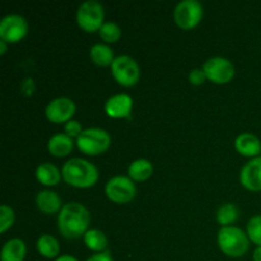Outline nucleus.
I'll use <instances>...</instances> for the list:
<instances>
[{"mask_svg": "<svg viewBox=\"0 0 261 261\" xmlns=\"http://www.w3.org/2000/svg\"><path fill=\"white\" fill-rule=\"evenodd\" d=\"M206 78L216 83H227L234 75V66L228 59L223 56H214L208 59L203 66Z\"/></svg>", "mask_w": 261, "mask_h": 261, "instance_id": "1a4fd4ad", "label": "nucleus"}, {"mask_svg": "<svg viewBox=\"0 0 261 261\" xmlns=\"http://www.w3.org/2000/svg\"><path fill=\"white\" fill-rule=\"evenodd\" d=\"M111 71L114 78L122 86H134L139 79V66L129 55H119L111 64Z\"/></svg>", "mask_w": 261, "mask_h": 261, "instance_id": "423d86ee", "label": "nucleus"}, {"mask_svg": "<svg viewBox=\"0 0 261 261\" xmlns=\"http://www.w3.org/2000/svg\"><path fill=\"white\" fill-rule=\"evenodd\" d=\"M205 78H206L205 73H204L203 69L200 68L193 69V70L190 71V74H189V79H190L191 83L195 84V86L203 84L204 81H205Z\"/></svg>", "mask_w": 261, "mask_h": 261, "instance_id": "cd10ccee", "label": "nucleus"}, {"mask_svg": "<svg viewBox=\"0 0 261 261\" xmlns=\"http://www.w3.org/2000/svg\"><path fill=\"white\" fill-rule=\"evenodd\" d=\"M36 177L41 184L47 186H54L59 184L61 175L59 168L50 162H43L36 170Z\"/></svg>", "mask_w": 261, "mask_h": 261, "instance_id": "a211bd4d", "label": "nucleus"}, {"mask_svg": "<svg viewBox=\"0 0 261 261\" xmlns=\"http://www.w3.org/2000/svg\"><path fill=\"white\" fill-rule=\"evenodd\" d=\"M103 7L97 0H86L76 10V20L83 30L88 32L99 31L103 24Z\"/></svg>", "mask_w": 261, "mask_h": 261, "instance_id": "39448f33", "label": "nucleus"}, {"mask_svg": "<svg viewBox=\"0 0 261 261\" xmlns=\"http://www.w3.org/2000/svg\"><path fill=\"white\" fill-rule=\"evenodd\" d=\"M247 236L252 242L261 246V214L254 216L247 223Z\"/></svg>", "mask_w": 261, "mask_h": 261, "instance_id": "393cba45", "label": "nucleus"}, {"mask_svg": "<svg viewBox=\"0 0 261 261\" xmlns=\"http://www.w3.org/2000/svg\"><path fill=\"white\" fill-rule=\"evenodd\" d=\"M89 55H91L92 61L94 64L101 66L111 65L115 60L112 48L110 46L105 45V43H96V45L92 46Z\"/></svg>", "mask_w": 261, "mask_h": 261, "instance_id": "6ab92c4d", "label": "nucleus"}, {"mask_svg": "<svg viewBox=\"0 0 261 261\" xmlns=\"http://www.w3.org/2000/svg\"><path fill=\"white\" fill-rule=\"evenodd\" d=\"M84 242L88 249L93 251H102L107 247V237L99 229H88L84 234Z\"/></svg>", "mask_w": 261, "mask_h": 261, "instance_id": "4be33fe9", "label": "nucleus"}, {"mask_svg": "<svg viewBox=\"0 0 261 261\" xmlns=\"http://www.w3.org/2000/svg\"><path fill=\"white\" fill-rule=\"evenodd\" d=\"M47 148L51 154L56 157H64V155H68L73 149V139L65 133H58L50 138Z\"/></svg>", "mask_w": 261, "mask_h": 261, "instance_id": "2eb2a0df", "label": "nucleus"}, {"mask_svg": "<svg viewBox=\"0 0 261 261\" xmlns=\"http://www.w3.org/2000/svg\"><path fill=\"white\" fill-rule=\"evenodd\" d=\"M237 218H239V211L231 203H226L223 205H221L218 212H217V221L221 224H223V227L233 223Z\"/></svg>", "mask_w": 261, "mask_h": 261, "instance_id": "5701e85b", "label": "nucleus"}, {"mask_svg": "<svg viewBox=\"0 0 261 261\" xmlns=\"http://www.w3.org/2000/svg\"><path fill=\"white\" fill-rule=\"evenodd\" d=\"M14 223V212L10 206L3 204L0 206V232H5Z\"/></svg>", "mask_w": 261, "mask_h": 261, "instance_id": "a878e982", "label": "nucleus"}, {"mask_svg": "<svg viewBox=\"0 0 261 261\" xmlns=\"http://www.w3.org/2000/svg\"><path fill=\"white\" fill-rule=\"evenodd\" d=\"M137 193L134 182L126 176H115L106 184V194L110 200L124 204L132 200Z\"/></svg>", "mask_w": 261, "mask_h": 261, "instance_id": "6e6552de", "label": "nucleus"}, {"mask_svg": "<svg viewBox=\"0 0 261 261\" xmlns=\"http://www.w3.org/2000/svg\"><path fill=\"white\" fill-rule=\"evenodd\" d=\"M133 107V98L126 93L114 94L107 99L105 105L107 115L111 117H125L129 116Z\"/></svg>", "mask_w": 261, "mask_h": 261, "instance_id": "ddd939ff", "label": "nucleus"}, {"mask_svg": "<svg viewBox=\"0 0 261 261\" xmlns=\"http://www.w3.org/2000/svg\"><path fill=\"white\" fill-rule=\"evenodd\" d=\"M22 91L24 92V94L27 96H31L35 91V83H33L32 78H25L22 83Z\"/></svg>", "mask_w": 261, "mask_h": 261, "instance_id": "c85d7f7f", "label": "nucleus"}, {"mask_svg": "<svg viewBox=\"0 0 261 261\" xmlns=\"http://www.w3.org/2000/svg\"><path fill=\"white\" fill-rule=\"evenodd\" d=\"M61 175L69 185L76 188H89L96 184L98 171L89 161L83 158H71L64 163Z\"/></svg>", "mask_w": 261, "mask_h": 261, "instance_id": "f03ea898", "label": "nucleus"}, {"mask_svg": "<svg viewBox=\"0 0 261 261\" xmlns=\"http://www.w3.org/2000/svg\"><path fill=\"white\" fill-rule=\"evenodd\" d=\"M153 173V165L145 158H139L130 163L129 176L135 181H144Z\"/></svg>", "mask_w": 261, "mask_h": 261, "instance_id": "aec40b11", "label": "nucleus"}, {"mask_svg": "<svg viewBox=\"0 0 261 261\" xmlns=\"http://www.w3.org/2000/svg\"><path fill=\"white\" fill-rule=\"evenodd\" d=\"M55 261H78V260H76L74 256H71V255H61V256H59Z\"/></svg>", "mask_w": 261, "mask_h": 261, "instance_id": "7c9ffc66", "label": "nucleus"}, {"mask_svg": "<svg viewBox=\"0 0 261 261\" xmlns=\"http://www.w3.org/2000/svg\"><path fill=\"white\" fill-rule=\"evenodd\" d=\"M252 259H254V261H261V246H257L256 249H255Z\"/></svg>", "mask_w": 261, "mask_h": 261, "instance_id": "2f4dec72", "label": "nucleus"}, {"mask_svg": "<svg viewBox=\"0 0 261 261\" xmlns=\"http://www.w3.org/2000/svg\"><path fill=\"white\" fill-rule=\"evenodd\" d=\"M28 31L27 20L19 14H8L0 22V37L7 42H17Z\"/></svg>", "mask_w": 261, "mask_h": 261, "instance_id": "9d476101", "label": "nucleus"}, {"mask_svg": "<svg viewBox=\"0 0 261 261\" xmlns=\"http://www.w3.org/2000/svg\"><path fill=\"white\" fill-rule=\"evenodd\" d=\"M218 245L222 251L232 257H240L249 250V236L233 226L222 227L218 232Z\"/></svg>", "mask_w": 261, "mask_h": 261, "instance_id": "7ed1b4c3", "label": "nucleus"}, {"mask_svg": "<svg viewBox=\"0 0 261 261\" xmlns=\"http://www.w3.org/2000/svg\"><path fill=\"white\" fill-rule=\"evenodd\" d=\"M75 112V103L73 99L68 97H58L48 102L46 106V116L50 121L56 122H68Z\"/></svg>", "mask_w": 261, "mask_h": 261, "instance_id": "9b49d317", "label": "nucleus"}, {"mask_svg": "<svg viewBox=\"0 0 261 261\" xmlns=\"http://www.w3.org/2000/svg\"><path fill=\"white\" fill-rule=\"evenodd\" d=\"M36 204L45 213H55L61 208V199L55 191L42 190L36 196Z\"/></svg>", "mask_w": 261, "mask_h": 261, "instance_id": "f3484780", "label": "nucleus"}, {"mask_svg": "<svg viewBox=\"0 0 261 261\" xmlns=\"http://www.w3.org/2000/svg\"><path fill=\"white\" fill-rule=\"evenodd\" d=\"M37 250L42 256L53 259V257H56L59 255L60 246H59V241L54 236L42 234L37 240Z\"/></svg>", "mask_w": 261, "mask_h": 261, "instance_id": "412c9836", "label": "nucleus"}, {"mask_svg": "<svg viewBox=\"0 0 261 261\" xmlns=\"http://www.w3.org/2000/svg\"><path fill=\"white\" fill-rule=\"evenodd\" d=\"M111 138L110 134L99 127H88L84 129L76 138V145L83 153L89 155H96L103 153L110 147Z\"/></svg>", "mask_w": 261, "mask_h": 261, "instance_id": "20e7f679", "label": "nucleus"}, {"mask_svg": "<svg viewBox=\"0 0 261 261\" xmlns=\"http://www.w3.org/2000/svg\"><path fill=\"white\" fill-rule=\"evenodd\" d=\"M241 184L249 190H261V155L250 160L240 173Z\"/></svg>", "mask_w": 261, "mask_h": 261, "instance_id": "f8f14e48", "label": "nucleus"}, {"mask_svg": "<svg viewBox=\"0 0 261 261\" xmlns=\"http://www.w3.org/2000/svg\"><path fill=\"white\" fill-rule=\"evenodd\" d=\"M234 147L242 155H246V157H259L261 153L260 139L251 133H241L237 135L234 140Z\"/></svg>", "mask_w": 261, "mask_h": 261, "instance_id": "4468645a", "label": "nucleus"}, {"mask_svg": "<svg viewBox=\"0 0 261 261\" xmlns=\"http://www.w3.org/2000/svg\"><path fill=\"white\" fill-rule=\"evenodd\" d=\"M25 256V245L23 240L12 239L5 242L2 249V261H23Z\"/></svg>", "mask_w": 261, "mask_h": 261, "instance_id": "dca6fc26", "label": "nucleus"}, {"mask_svg": "<svg viewBox=\"0 0 261 261\" xmlns=\"http://www.w3.org/2000/svg\"><path fill=\"white\" fill-rule=\"evenodd\" d=\"M82 132H83V130H82L81 122L76 121V120H69L65 124V134H68L69 137L78 138Z\"/></svg>", "mask_w": 261, "mask_h": 261, "instance_id": "bb28decb", "label": "nucleus"}, {"mask_svg": "<svg viewBox=\"0 0 261 261\" xmlns=\"http://www.w3.org/2000/svg\"><path fill=\"white\" fill-rule=\"evenodd\" d=\"M201 17H203V7L198 0H182L176 5L173 12L175 22L186 30L195 27L200 22Z\"/></svg>", "mask_w": 261, "mask_h": 261, "instance_id": "0eeeda50", "label": "nucleus"}, {"mask_svg": "<svg viewBox=\"0 0 261 261\" xmlns=\"http://www.w3.org/2000/svg\"><path fill=\"white\" fill-rule=\"evenodd\" d=\"M99 36L106 42H115L121 36V28L115 22H105L99 28Z\"/></svg>", "mask_w": 261, "mask_h": 261, "instance_id": "b1692460", "label": "nucleus"}, {"mask_svg": "<svg viewBox=\"0 0 261 261\" xmlns=\"http://www.w3.org/2000/svg\"><path fill=\"white\" fill-rule=\"evenodd\" d=\"M87 261H114V260H112L110 251H103V252H99V254L93 255V256L89 257Z\"/></svg>", "mask_w": 261, "mask_h": 261, "instance_id": "c756f323", "label": "nucleus"}, {"mask_svg": "<svg viewBox=\"0 0 261 261\" xmlns=\"http://www.w3.org/2000/svg\"><path fill=\"white\" fill-rule=\"evenodd\" d=\"M91 214L88 209L79 203H68L61 208L58 217V227L60 233L66 239H78L86 234Z\"/></svg>", "mask_w": 261, "mask_h": 261, "instance_id": "f257e3e1", "label": "nucleus"}, {"mask_svg": "<svg viewBox=\"0 0 261 261\" xmlns=\"http://www.w3.org/2000/svg\"><path fill=\"white\" fill-rule=\"evenodd\" d=\"M7 51V41H0V54H4Z\"/></svg>", "mask_w": 261, "mask_h": 261, "instance_id": "473e14b6", "label": "nucleus"}]
</instances>
